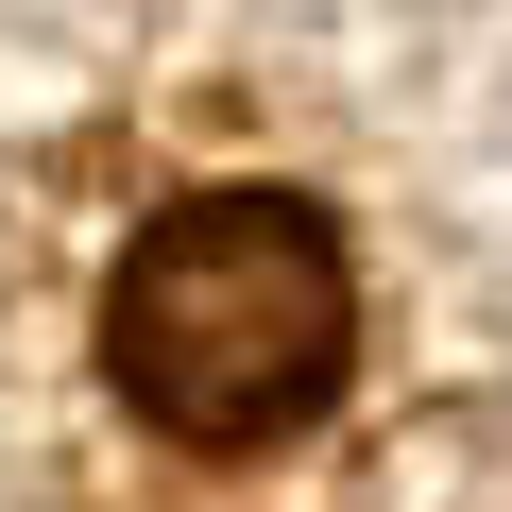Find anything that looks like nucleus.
<instances>
[{
  "instance_id": "f257e3e1",
  "label": "nucleus",
  "mask_w": 512,
  "mask_h": 512,
  "mask_svg": "<svg viewBox=\"0 0 512 512\" xmlns=\"http://www.w3.org/2000/svg\"><path fill=\"white\" fill-rule=\"evenodd\" d=\"M342 342H359V274L325 205L291 188H205L171 205L137 256H120V308H103V359L137 393V427L171 444H274L342 393Z\"/></svg>"
}]
</instances>
